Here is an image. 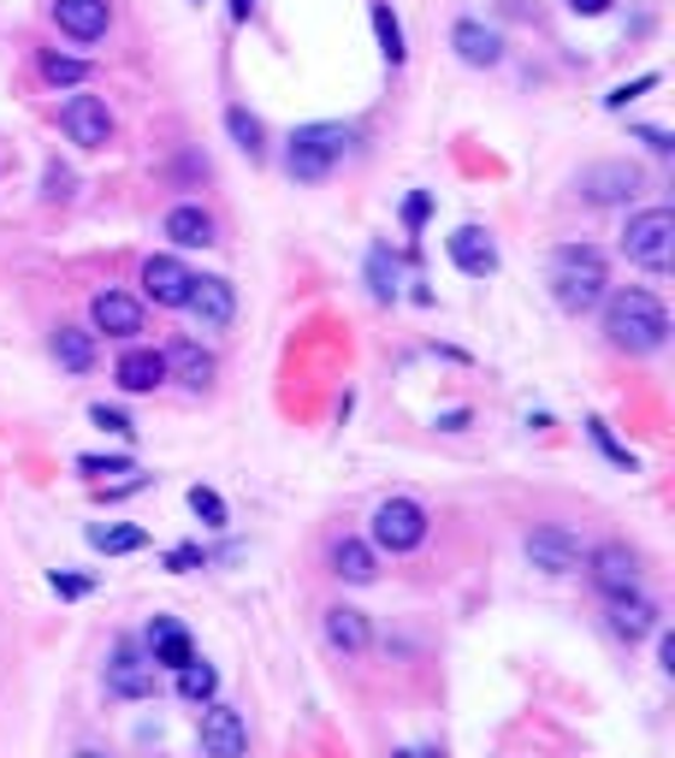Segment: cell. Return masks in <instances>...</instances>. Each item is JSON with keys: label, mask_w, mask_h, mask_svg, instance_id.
Segmentation results:
<instances>
[{"label": "cell", "mask_w": 675, "mask_h": 758, "mask_svg": "<svg viewBox=\"0 0 675 758\" xmlns=\"http://www.w3.org/2000/svg\"><path fill=\"white\" fill-rule=\"evenodd\" d=\"M604 344L622 356H657L669 344V315L652 290H604Z\"/></svg>", "instance_id": "6da1fadb"}, {"label": "cell", "mask_w": 675, "mask_h": 758, "mask_svg": "<svg viewBox=\"0 0 675 758\" xmlns=\"http://www.w3.org/2000/svg\"><path fill=\"white\" fill-rule=\"evenodd\" d=\"M611 290V267L593 244H558L551 249V297H558L563 315H586V308L604 303Z\"/></svg>", "instance_id": "7a4b0ae2"}, {"label": "cell", "mask_w": 675, "mask_h": 758, "mask_svg": "<svg viewBox=\"0 0 675 758\" xmlns=\"http://www.w3.org/2000/svg\"><path fill=\"white\" fill-rule=\"evenodd\" d=\"M344 148H350V131L344 125H297L290 131V148H285V172L297 184H326L333 178V166L344 161Z\"/></svg>", "instance_id": "3957f363"}, {"label": "cell", "mask_w": 675, "mask_h": 758, "mask_svg": "<svg viewBox=\"0 0 675 758\" xmlns=\"http://www.w3.org/2000/svg\"><path fill=\"white\" fill-rule=\"evenodd\" d=\"M622 255H628L634 267L646 273H669L675 267V208H640L628 214V226H622Z\"/></svg>", "instance_id": "277c9868"}, {"label": "cell", "mask_w": 675, "mask_h": 758, "mask_svg": "<svg viewBox=\"0 0 675 758\" xmlns=\"http://www.w3.org/2000/svg\"><path fill=\"white\" fill-rule=\"evenodd\" d=\"M427 510L415 504V498H386V504L374 510V522H368V545L374 551H391V557H409V551H421L427 545Z\"/></svg>", "instance_id": "5b68a950"}, {"label": "cell", "mask_w": 675, "mask_h": 758, "mask_svg": "<svg viewBox=\"0 0 675 758\" xmlns=\"http://www.w3.org/2000/svg\"><path fill=\"white\" fill-rule=\"evenodd\" d=\"M640 190H646V172L634 161H593V166H581V178H575V196L586 208H622Z\"/></svg>", "instance_id": "8992f818"}, {"label": "cell", "mask_w": 675, "mask_h": 758, "mask_svg": "<svg viewBox=\"0 0 675 758\" xmlns=\"http://www.w3.org/2000/svg\"><path fill=\"white\" fill-rule=\"evenodd\" d=\"M586 581L604 593V598H622V593H640V551L622 545V540H604L581 557Z\"/></svg>", "instance_id": "52a82bcc"}, {"label": "cell", "mask_w": 675, "mask_h": 758, "mask_svg": "<svg viewBox=\"0 0 675 758\" xmlns=\"http://www.w3.org/2000/svg\"><path fill=\"white\" fill-rule=\"evenodd\" d=\"M196 740H202V758H249V723H244V711H232V705H219V699L202 705Z\"/></svg>", "instance_id": "ba28073f"}, {"label": "cell", "mask_w": 675, "mask_h": 758, "mask_svg": "<svg viewBox=\"0 0 675 758\" xmlns=\"http://www.w3.org/2000/svg\"><path fill=\"white\" fill-rule=\"evenodd\" d=\"M522 551H528V563L540 568V575H575L581 568V540L569 527H558V522H540V527H528V540H522Z\"/></svg>", "instance_id": "9c48e42d"}, {"label": "cell", "mask_w": 675, "mask_h": 758, "mask_svg": "<svg viewBox=\"0 0 675 758\" xmlns=\"http://www.w3.org/2000/svg\"><path fill=\"white\" fill-rule=\"evenodd\" d=\"M60 131L72 136L78 148H108L113 143V107L101 95H72V101H60Z\"/></svg>", "instance_id": "30bf717a"}, {"label": "cell", "mask_w": 675, "mask_h": 758, "mask_svg": "<svg viewBox=\"0 0 675 758\" xmlns=\"http://www.w3.org/2000/svg\"><path fill=\"white\" fill-rule=\"evenodd\" d=\"M154 682H161V669L149 664V652H136V641H119L113 664H108V694L113 699H154Z\"/></svg>", "instance_id": "8fae6325"}, {"label": "cell", "mask_w": 675, "mask_h": 758, "mask_svg": "<svg viewBox=\"0 0 675 758\" xmlns=\"http://www.w3.org/2000/svg\"><path fill=\"white\" fill-rule=\"evenodd\" d=\"M143 303L131 297V290H95L90 297V326L101 338H136L143 332Z\"/></svg>", "instance_id": "7c38bea8"}, {"label": "cell", "mask_w": 675, "mask_h": 758, "mask_svg": "<svg viewBox=\"0 0 675 758\" xmlns=\"http://www.w3.org/2000/svg\"><path fill=\"white\" fill-rule=\"evenodd\" d=\"M184 308L196 315L207 332H225V326L237 320V290H232V279H190V297H184Z\"/></svg>", "instance_id": "4fadbf2b"}, {"label": "cell", "mask_w": 675, "mask_h": 758, "mask_svg": "<svg viewBox=\"0 0 675 758\" xmlns=\"http://www.w3.org/2000/svg\"><path fill=\"white\" fill-rule=\"evenodd\" d=\"M190 279H196V273H190L178 255H149V262H143V297L154 308H184Z\"/></svg>", "instance_id": "5bb4252c"}, {"label": "cell", "mask_w": 675, "mask_h": 758, "mask_svg": "<svg viewBox=\"0 0 675 758\" xmlns=\"http://www.w3.org/2000/svg\"><path fill=\"white\" fill-rule=\"evenodd\" d=\"M161 356H166V379H178L184 391H207V386H214V373H219L214 350H202L196 338H172Z\"/></svg>", "instance_id": "9a60e30c"}, {"label": "cell", "mask_w": 675, "mask_h": 758, "mask_svg": "<svg viewBox=\"0 0 675 758\" xmlns=\"http://www.w3.org/2000/svg\"><path fill=\"white\" fill-rule=\"evenodd\" d=\"M113 379H119V391H131V398H149V391L166 386V356L149 350V344H131V350L113 361Z\"/></svg>", "instance_id": "2e32d148"}, {"label": "cell", "mask_w": 675, "mask_h": 758, "mask_svg": "<svg viewBox=\"0 0 675 758\" xmlns=\"http://www.w3.org/2000/svg\"><path fill=\"white\" fill-rule=\"evenodd\" d=\"M444 255L457 273H469V279H487V273H498V244L480 226H457L444 237Z\"/></svg>", "instance_id": "e0dca14e"}, {"label": "cell", "mask_w": 675, "mask_h": 758, "mask_svg": "<svg viewBox=\"0 0 675 758\" xmlns=\"http://www.w3.org/2000/svg\"><path fill=\"white\" fill-rule=\"evenodd\" d=\"M48 19H54L72 42H101L108 24H113V12H108V0H54Z\"/></svg>", "instance_id": "ac0fdd59"}, {"label": "cell", "mask_w": 675, "mask_h": 758, "mask_svg": "<svg viewBox=\"0 0 675 758\" xmlns=\"http://www.w3.org/2000/svg\"><path fill=\"white\" fill-rule=\"evenodd\" d=\"M190 658H196V641H190V628L178 623V616H154V623H149V664L178 676Z\"/></svg>", "instance_id": "d6986e66"}, {"label": "cell", "mask_w": 675, "mask_h": 758, "mask_svg": "<svg viewBox=\"0 0 675 758\" xmlns=\"http://www.w3.org/2000/svg\"><path fill=\"white\" fill-rule=\"evenodd\" d=\"M604 623H611V634H616L622 646H640L646 634H657V605H652L646 593H622V598H611Z\"/></svg>", "instance_id": "ffe728a7"}, {"label": "cell", "mask_w": 675, "mask_h": 758, "mask_svg": "<svg viewBox=\"0 0 675 758\" xmlns=\"http://www.w3.org/2000/svg\"><path fill=\"white\" fill-rule=\"evenodd\" d=\"M326 563H333V575H338V581H350V587H374V581H379V551H374L368 540H356V533L333 540Z\"/></svg>", "instance_id": "44dd1931"}, {"label": "cell", "mask_w": 675, "mask_h": 758, "mask_svg": "<svg viewBox=\"0 0 675 758\" xmlns=\"http://www.w3.org/2000/svg\"><path fill=\"white\" fill-rule=\"evenodd\" d=\"M161 232H166L178 249H207V244H214V214H207L202 202H178V208H166Z\"/></svg>", "instance_id": "7402d4cb"}, {"label": "cell", "mask_w": 675, "mask_h": 758, "mask_svg": "<svg viewBox=\"0 0 675 758\" xmlns=\"http://www.w3.org/2000/svg\"><path fill=\"white\" fill-rule=\"evenodd\" d=\"M450 48H457V60H469V65H498L504 60V37H498L492 24H480V19H457Z\"/></svg>", "instance_id": "603a6c76"}, {"label": "cell", "mask_w": 675, "mask_h": 758, "mask_svg": "<svg viewBox=\"0 0 675 758\" xmlns=\"http://www.w3.org/2000/svg\"><path fill=\"white\" fill-rule=\"evenodd\" d=\"M326 646L344 652V658H361V652L374 646V628H368V616L350 611V605H333L326 611Z\"/></svg>", "instance_id": "cb8c5ba5"}, {"label": "cell", "mask_w": 675, "mask_h": 758, "mask_svg": "<svg viewBox=\"0 0 675 758\" xmlns=\"http://www.w3.org/2000/svg\"><path fill=\"white\" fill-rule=\"evenodd\" d=\"M48 344H54V361L65 373H90L95 368V332H83V326H60Z\"/></svg>", "instance_id": "d4e9b609"}, {"label": "cell", "mask_w": 675, "mask_h": 758, "mask_svg": "<svg viewBox=\"0 0 675 758\" xmlns=\"http://www.w3.org/2000/svg\"><path fill=\"white\" fill-rule=\"evenodd\" d=\"M37 72L54 83V90H72V83L90 78V60H78V54H60V48H42L37 54Z\"/></svg>", "instance_id": "484cf974"}, {"label": "cell", "mask_w": 675, "mask_h": 758, "mask_svg": "<svg viewBox=\"0 0 675 758\" xmlns=\"http://www.w3.org/2000/svg\"><path fill=\"white\" fill-rule=\"evenodd\" d=\"M225 131H232V143L249 154V161H262L267 154V131H262V119H255L249 107H225Z\"/></svg>", "instance_id": "4316f807"}, {"label": "cell", "mask_w": 675, "mask_h": 758, "mask_svg": "<svg viewBox=\"0 0 675 758\" xmlns=\"http://www.w3.org/2000/svg\"><path fill=\"white\" fill-rule=\"evenodd\" d=\"M178 694H184L190 705H207V699L219 694V669L202 664V658H190V664L178 669Z\"/></svg>", "instance_id": "83f0119b"}, {"label": "cell", "mask_w": 675, "mask_h": 758, "mask_svg": "<svg viewBox=\"0 0 675 758\" xmlns=\"http://www.w3.org/2000/svg\"><path fill=\"white\" fill-rule=\"evenodd\" d=\"M374 37H379V48H386V60H391V65H403V60H409V48H403V24H397L391 0H374Z\"/></svg>", "instance_id": "f1b7e54d"}, {"label": "cell", "mask_w": 675, "mask_h": 758, "mask_svg": "<svg viewBox=\"0 0 675 758\" xmlns=\"http://www.w3.org/2000/svg\"><path fill=\"white\" fill-rule=\"evenodd\" d=\"M90 545L108 551V557H125V551H143V545H149V533L131 527V522H119V527H90Z\"/></svg>", "instance_id": "f546056e"}, {"label": "cell", "mask_w": 675, "mask_h": 758, "mask_svg": "<svg viewBox=\"0 0 675 758\" xmlns=\"http://www.w3.org/2000/svg\"><path fill=\"white\" fill-rule=\"evenodd\" d=\"M368 279H374V297H379V303H391V297H397V267L386 262V249H374V255H368Z\"/></svg>", "instance_id": "4dcf8cb0"}, {"label": "cell", "mask_w": 675, "mask_h": 758, "mask_svg": "<svg viewBox=\"0 0 675 758\" xmlns=\"http://www.w3.org/2000/svg\"><path fill=\"white\" fill-rule=\"evenodd\" d=\"M190 510H196L207 527H225V498L214 486H190Z\"/></svg>", "instance_id": "1f68e13d"}, {"label": "cell", "mask_w": 675, "mask_h": 758, "mask_svg": "<svg viewBox=\"0 0 675 758\" xmlns=\"http://www.w3.org/2000/svg\"><path fill=\"white\" fill-rule=\"evenodd\" d=\"M90 421L101 427V433H113V439H136V427H131V416H125V409H108V403H95V409H90Z\"/></svg>", "instance_id": "d6a6232c"}, {"label": "cell", "mask_w": 675, "mask_h": 758, "mask_svg": "<svg viewBox=\"0 0 675 758\" xmlns=\"http://www.w3.org/2000/svg\"><path fill=\"white\" fill-rule=\"evenodd\" d=\"M586 433H593V444H599V451H604V457H611V462H616V469H634V457H628V451H622V444L611 439V427H604L599 416H593V421H586Z\"/></svg>", "instance_id": "836d02e7"}, {"label": "cell", "mask_w": 675, "mask_h": 758, "mask_svg": "<svg viewBox=\"0 0 675 758\" xmlns=\"http://www.w3.org/2000/svg\"><path fill=\"white\" fill-rule=\"evenodd\" d=\"M78 469L95 474V480L101 474H131V457H78Z\"/></svg>", "instance_id": "e575fe53"}, {"label": "cell", "mask_w": 675, "mask_h": 758, "mask_svg": "<svg viewBox=\"0 0 675 758\" xmlns=\"http://www.w3.org/2000/svg\"><path fill=\"white\" fill-rule=\"evenodd\" d=\"M427 214H432V196H427V190H415V196L403 202V226H409V232H421V226H427Z\"/></svg>", "instance_id": "d590c367"}, {"label": "cell", "mask_w": 675, "mask_h": 758, "mask_svg": "<svg viewBox=\"0 0 675 758\" xmlns=\"http://www.w3.org/2000/svg\"><path fill=\"white\" fill-rule=\"evenodd\" d=\"M48 587H54L60 598H83V593L95 587V581H90V575H60V568H54V575H48Z\"/></svg>", "instance_id": "8d00e7d4"}, {"label": "cell", "mask_w": 675, "mask_h": 758, "mask_svg": "<svg viewBox=\"0 0 675 758\" xmlns=\"http://www.w3.org/2000/svg\"><path fill=\"white\" fill-rule=\"evenodd\" d=\"M149 486V474H125V480H119V486H95V498H101V504H113V498H131V492H143Z\"/></svg>", "instance_id": "74e56055"}, {"label": "cell", "mask_w": 675, "mask_h": 758, "mask_svg": "<svg viewBox=\"0 0 675 758\" xmlns=\"http://www.w3.org/2000/svg\"><path fill=\"white\" fill-rule=\"evenodd\" d=\"M646 90H657V78H634V83H622V90H611V101H604V107H628V101H640Z\"/></svg>", "instance_id": "f35d334b"}, {"label": "cell", "mask_w": 675, "mask_h": 758, "mask_svg": "<svg viewBox=\"0 0 675 758\" xmlns=\"http://www.w3.org/2000/svg\"><path fill=\"white\" fill-rule=\"evenodd\" d=\"M48 202H60V196H72V172L65 166H48V190H42Z\"/></svg>", "instance_id": "ab89813d"}, {"label": "cell", "mask_w": 675, "mask_h": 758, "mask_svg": "<svg viewBox=\"0 0 675 758\" xmlns=\"http://www.w3.org/2000/svg\"><path fill=\"white\" fill-rule=\"evenodd\" d=\"M634 136L646 148H657V154H675V143H669V131H657V125H634Z\"/></svg>", "instance_id": "60d3db41"}, {"label": "cell", "mask_w": 675, "mask_h": 758, "mask_svg": "<svg viewBox=\"0 0 675 758\" xmlns=\"http://www.w3.org/2000/svg\"><path fill=\"white\" fill-rule=\"evenodd\" d=\"M202 563V551L196 545H178V551H172V557H166V568H172V575H184V568H196Z\"/></svg>", "instance_id": "b9f144b4"}, {"label": "cell", "mask_w": 675, "mask_h": 758, "mask_svg": "<svg viewBox=\"0 0 675 758\" xmlns=\"http://www.w3.org/2000/svg\"><path fill=\"white\" fill-rule=\"evenodd\" d=\"M569 7H575V12H581V19H599V12H611V7H616V0H569Z\"/></svg>", "instance_id": "7bdbcfd3"}, {"label": "cell", "mask_w": 675, "mask_h": 758, "mask_svg": "<svg viewBox=\"0 0 675 758\" xmlns=\"http://www.w3.org/2000/svg\"><path fill=\"white\" fill-rule=\"evenodd\" d=\"M439 427H444V433H462V427H469V409H450V416H444Z\"/></svg>", "instance_id": "ee69618b"}, {"label": "cell", "mask_w": 675, "mask_h": 758, "mask_svg": "<svg viewBox=\"0 0 675 758\" xmlns=\"http://www.w3.org/2000/svg\"><path fill=\"white\" fill-rule=\"evenodd\" d=\"M391 758H439V752H432V747H397Z\"/></svg>", "instance_id": "f6af8a7d"}, {"label": "cell", "mask_w": 675, "mask_h": 758, "mask_svg": "<svg viewBox=\"0 0 675 758\" xmlns=\"http://www.w3.org/2000/svg\"><path fill=\"white\" fill-rule=\"evenodd\" d=\"M249 12H255V0H232V19H237V24H244Z\"/></svg>", "instance_id": "bcb514c9"}, {"label": "cell", "mask_w": 675, "mask_h": 758, "mask_svg": "<svg viewBox=\"0 0 675 758\" xmlns=\"http://www.w3.org/2000/svg\"><path fill=\"white\" fill-rule=\"evenodd\" d=\"M78 758H108V752H95V747H83V752H78Z\"/></svg>", "instance_id": "7dc6e473"}, {"label": "cell", "mask_w": 675, "mask_h": 758, "mask_svg": "<svg viewBox=\"0 0 675 758\" xmlns=\"http://www.w3.org/2000/svg\"><path fill=\"white\" fill-rule=\"evenodd\" d=\"M196 7H202V0H196Z\"/></svg>", "instance_id": "c3c4849f"}]
</instances>
